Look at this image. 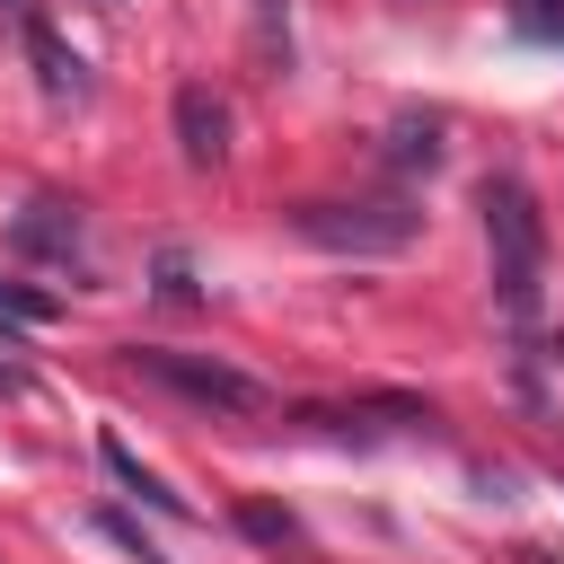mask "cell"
<instances>
[{"label": "cell", "instance_id": "obj_5", "mask_svg": "<svg viewBox=\"0 0 564 564\" xmlns=\"http://www.w3.org/2000/svg\"><path fill=\"white\" fill-rule=\"evenodd\" d=\"M9 247H18V256H35V264H62V273H70V264H88V229H79V212H70V203H53V194H44V203H26V212L9 220Z\"/></svg>", "mask_w": 564, "mask_h": 564}, {"label": "cell", "instance_id": "obj_1", "mask_svg": "<svg viewBox=\"0 0 564 564\" xmlns=\"http://www.w3.org/2000/svg\"><path fill=\"white\" fill-rule=\"evenodd\" d=\"M476 220H485V264H494V308L529 335L538 308H546V212L538 194L502 167L476 185Z\"/></svg>", "mask_w": 564, "mask_h": 564}, {"label": "cell", "instance_id": "obj_11", "mask_svg": "<svg viewBox=\"0 0 564 564\" xmlns=\"http://www.w3.org/2000/svg\"><path fill=\"white\" fill-rule=\"evenodd\" d=\"M256 62L264 70H291V9L282 0H256Z\"/></svg>", "mask_w": 564, "mask_h": 564}, {"label": "cell", "instance_id": "obj_4", "mask_svg": "<svg viewBox=\"0 0 564 564\" xmlns=\"http://www.w3.org/2000/svg\"><path fill=\"white\" fill-rule=\"evenodd\" d=\"M9 26H18L26 62H35V88H44L53 106H79V97H88V62H79V53H70V44L53 35V18H44V9H18Z\"/></svg>", "mask_w": 564, "mask_h": 564}, {"label": "cell", "instance_id": "obj_7", "mask_svg": "<svg viewBox=\"0 0 564 564\" xmlns=\"http://www.w3.org/2000/svg\"><path fill=\"white\" fill-rule=\"evenodd\" d=\"M167 115H176V150H185V167H220V159H229V106H220L203 79H185Z\"/></svg>", "mask_w": 564, "mask_h": 564}, {"label": "cell", "instance_id": "obj_17", "mask_svg": "<svg viewBox=\"0 0 564 564\" xmlns=\"http://www.w3.org/2000/svg\"><path fill=\"white\" fill-rule=\"evenodd\" d=\"M9 388H18V370H9V361H0V397H9Z\"/></svg>", "mask_w": 564, "mask_h": 564}, {"label": "cell", "instance_id": "obj_2", "mask_svg": "<svg viewBox=\"0 0 564 564\" xmlns=\"http://www.w3.org/2000/svg\"><path fill=\"white\" fill-rule=\"evenodd\" d=\"M414 229H423V212L397 185L388 194H308V203H291V238H308L326 256H405Z\"/></svg>", "mask_w": 564, "mask_h": 564}, {"label": "cell", "instance_id": "obj_8", "mask_svg": "<svg viewBox=\"0 0 564 564\" xmlns=\"http://www.w3.org/2000/svg\"><path fill=\"white\" fill-rule=\"evenodd\" d=\"M97 458H106V476H115L123 494H141L150 511H185V494H167V485H159V476L132 458V441H123V432H97Z\"/></svg>", "mask_w": 564, "mask_h": 564}, {"label": "cell", "instance_id": "obj_3", "mask_svg": "<svg viewBox=\"0 0 564 564\" xmlns=\"http://www.w3.org/2000/svg\"><path fill=\"white\" fill-rule=\"evenodd\" d=\"M123 361H132L141 379H159L167 397L203 405V414H264V405H273V388H264L256 370L220 361V352H167V344H132Z\"/></svg>", "mask_w": 564, "mask_h": 564}, {"label": "cell", "instance_id": "obj_12", "mask_svg": "<svg viewBox=\"0 0 564 564\" xmlns=\"http://www.w3.org/2000/svg\"><path fill=\"white\" fill-rule=\"evenodd\" d=\"M511 26L538 44H564V0H511Z\"/></svg>", "mask_w": 564, "mask_h": 564}, {"label": "cell", "instance_id": "obj_6", "mask_svg": "<svg viewBox=\"0 0 564 564\" xmlns=\"http://www.w3.org/2000/svg\"><path fill=\"white\" fill-rule=\"evenodd\" d=\"M308 432H344V441H370L379 423L388 432H432V405L423 397H352V405H300Z\"/></svg>", "mask_w": 564, "mask_h": 564}, {"label": "cell", "instance_id": "obj_14", "mask_svg": "<svg viewBox=\"0 0 564 564\" xmlns=\"http://www.w3.org/2000/svg\"><path fill=\"white\" fill-rule=\"evenodd\" d=\"M97 529H106V538H115V546H132V555H141V564H167V555H159V546H150V538H141V520H123V511H106V520H97Z\"/></svg>", "mask_w": 564, "mask_h": 564}, {"label": "cell", "instance_id": "obj_10", "mask_svg": "<svg viewBox=\"0 0 564 564\" xmlns=\"http://www.w3.org/2000/svg\"><path fill=\"white\" fill-rule=\"evenodd\" d=\"M238 529H247L256 546H273V555H308V529H300L291 511H273V502H256V494L238 502Z\"/></svg>", "mask_w": 564, "mask_h": 564}, {"label": "cell", "instance_id": "obj_18", "mask_svg": "<svg viewBox=\"0 0 564 564\" xmlns=\"http://www.w3.org/2000/svg\"><path fill=\"white\" fill-rule=\"evenodd\" d=\"M88 9H123V0H88Z\"/></svg>", "mask_w": 564, "mask_h": 564}, {"label": "cell", "instance_id": "obj_15", "mask_svg": "<svg viewBox=\"0 0 564 564\" xmlns=\"http://www.w3.org/2000/svg\"><path fill=\"white\" fill-rule=\"evenodd\" d=\"M159 291H167V300H194V273H185V256H159Z\"/></svg>", "mask_w": 564, "mask_h": 564}, {"label": "cell", "instance_id": "obj_13", "mask_svg": "<svg viewBox=\"0 0 564 564\" xmlns=\"http://www.w3.org/2000/svg\"><path fill=\"white\" fill-rule=\"evenodd\" d=\"M441 159V123H397V167H432Z\"/></svg>", "mask_w": 564, "mask_h": 564}, {"label": "cell", "instance_id": "obj_9", "mask_svg": "<svg viewBox=\"0 0 564 564\" xmlns=\"http://www.w3.org/2000/svg\"><path fill=\"white\" fill-rule=\"evenodd\" d=\"M53 317H62V300H53V291L0 282V352H18V335H26V326H53Z\"/></svg>", "mask_w": 564, "mask_h": 564}, {"label": "cell", "instance_id": "obj_16", "mask_svg": "<svg viewBox=\"0 0 564 564\" xmlns=\"http://www.w3.org/2000/svg\"><path fill=\"white\" fill-rule=\"evenodd\" d=\"M18 9H35V0H0V18H18Z\"/></svg>", "mask_w": 564, "mask_h": 564}]
</instances>
